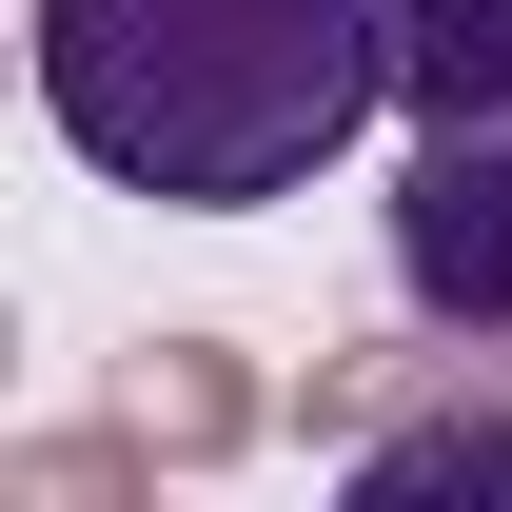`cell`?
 <instances>
[{"label":"cell","mask_w":512,"mask_h":512,"mask_svg":"<svg viewBox=\"0 0 512 512\" xmlns=\"http://www.w3.org/2000/svg\"><path fill=\"white\" fill-rule=\"evenodd\" d=\"M40 119L158 217H276L394 99V0H40Z\"/></svg>","instance_id":"cell-1"},{"label":"cell","mask_w":512,"mask_h":512,"mask_svg":"<svg viewBox=\"0 0 512 512\" xmlns=\"http://www.w3.org/2000/svg\"><path fill=\"white\" fill-rule=\"evenodd\" d=\"M119 414L178 453V473H237V453L276 434V375H256L237 335H138V355H119Z\"/></svg>","instance_id":"cell-4"},{"label":"cell","mask_w":512,"mask_h":512,"mask_svg":"<svg viewBox=\"0 0 512 512\" xmlns=\"http://www.w3.org/2000/svg\"><path fill=\"white\" fill-rule=\"evenodd\" d=\"M335 493H355V512H473V493H493L512 512V355H453L414 414H375V434L335 453Z\"/></svg>","instance_id":"cell-3"},{"label":"cell","mask_w":512,"mask_h":512,"mask_svg":"<svg viewBox=\"0 0 512 512\" xmlns=\"http://www.w3.org/2000/svg\"><path fill=\"white\" fill-rule=\"evenodd\" d=\"M394 119H512V0H394Z\"/></svg>","instance_id":"cell-5"},{"label":"cell","mask_w":512,"mask_h":512,"mask_svg":"<svg viewBox=\"0 0 512 512\" xmlns=\"http://www.w3.org/2000/svg\"><path fill=\"white\" fill-rule=\"evenodd\" d=\"M394 296L414 335H512V119H434L394 158Z\"/></svg>","instance_id":"cell-2"},{"label":"cell","mask_w":512,"mask_h":512,"mask_svg":"<svg viewBox=\"0 0 512 512\" xmlns=\"http://www.w3.org/2000/svg\"><path fill=\"white\" fill-rule=\"evenodd\" d=\"M158 473H178V453L138 434V414H99V434H20V453H0V493H20V512H138Z\"/></svg>","instance_id":"cell-6"}]
</instances>
